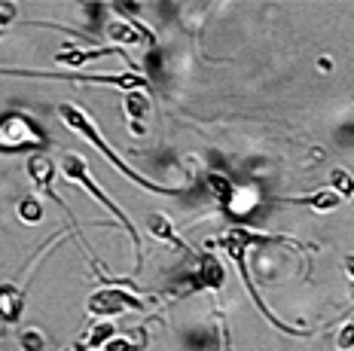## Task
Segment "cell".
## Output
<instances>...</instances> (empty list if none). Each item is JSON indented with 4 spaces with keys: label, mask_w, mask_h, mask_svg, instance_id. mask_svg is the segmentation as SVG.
I'll list each match as a JSON object with an SVG mask.
<instances>
[{
    "label": "cell",
    "mask_w": 354,
    "mask_h": 351,
    "mask_svg": "<svg viewBox=\"0 0 354 351\" xmlns=\"http://www.w3.org/2000/svg\"><path fill=\"white\" fill-rule=\"evenodd\" d=\"M21 348H25V351H40L43 348L40 330H25V333H21Z\"/></svg>",
    "instance_id": "obj_20"
},
{
    "label": "cell",
    "mask_w": 354,
    "mask_h": 351,
    "mask_svg": "<svg viewBox=\"0 0 354 351\" xmlns=\"http://www.w3.org/2000/svg\"><path fill=\"white\" fill-rule=\"evenodd\" d=\"M0 34H3V31H0Z\"/></svg>",
    "instance_id": "obj_24"
},
{
    "label": "cell",
    "mask_w": 354,
    "mask_h": 351,
    "mask_svg": "<svg viewBox=\"0 0 354 351\" xmlns=\"http://www.w3.org/2000/svg\"><path fill=\"white\" fill-rule=\"evenodd\" d=\"M263 236H257L254 229H241V226H235V229H230L226 236H220L217 238V245L223 247L226 254L235 260V266H239V275H241V281H245V287H248V294H250V299L257 303V309L263 312V318L269 321L272 327H278L281 333H287V336H308V330H299V327H290V324H284V321H278L275 314L269 312V305L263 303V296H260V290H257V284H254V278H250V269H248V251L257 245Z\"/></svg>",
    "instance_id": "obj_1"
},
{
    "label": "cell",
    "mask_w": 354,
    "mask_h": 351,
    "mask_svg": "<svg viewBox=\"0 0 354 351\" xmlns=\"http://www.w3.org/2000/svg\"><path fill=\"white\" fill-rule=\"evenodd\" d=\"M330 189H333L339 199L354 205V178L345 168H333V171H330Z\"/></svg>",
    "instance_id": "obj_14"
},
{
    "label": "cell",
    "mask_w": 354,
    "mask_h": 351,
    "mask_svg": "<svg viewBox=\"0 0 354 351\" xmlns=\"http://www.w3.org/2000/svg\"><path fill=\"white\" fill-rule=\"evenodd\" d=\"M150 232H153V236H156V238H162V241H171V245H174V247H180V251H189V247H187L180 238L174 236L171 223H168L165 217H153V220H150Z\"/></svg>",
    "instance_id": "obj_15"
},
{
    "label": "cell",
    "mask_w": 354,
    "mask_h": 351,
    "mask_svg": "<svg viewBox=\"0 0 354 351\" xmlns=\"http://www.w3.org/2000/svg\"><path fill=\"white\" fill-rule=\"evenodd\" d=\"M104 55H122V49L116 46H98V49H64V53L55 55L58 64H71V68H83L88 61H98Z\"/></svg>",
    "instance_id": "obj_10"
},
{
    "label": "cell",
    "mask_w": 354,
    "mask_h": 351,
    "mask_svg": "<svg viewBox=\"0 0 354 351\" xmlns=\"http://www.w3.org/2000/svg\"><path fill=\"white\" fill-rule=\"evenodd\" d=\"M58 116H62V122H64V126H68L71 131H77V135H83V137H86L88 144H92L95 150H101V156H104L107 162L113 165L120 174H125V178H129L131 184H138L141 189H147V193H162V196L174 193V189H168V187H162V184H153V180H147L144 174H138L131 165H125L122 159H120L113 150L107 147V141H104V137H101V131L95 129V122L86 116V111H80L77 104H62V107H58Z\"/></svg>",
    "instance_id": "obj_2"
},
{
    "label": "cell",
    "mask_w": 354,
    "mask_h": 351,
    "mask_svg": "<svg viewBox=\"0 0 354 351\" xmlns=\"http://www.w3.org/2000/svg\"><path fill=\"white\" fill-rule=\"evenodd\" d=\"M107 37L113 43H153L150 31L138 25L135 19H113L107 21Z\"/></svg>",
    "instance_id": "obj_7"
},
{
    "label": "cell",
    "mask_w": 354,
    "mask_h": 351,
    "mask_svg": "<svg viewBox=\"0 0 354 351\" xmlns=\"http://www.w3.org/2000/svg\"><path fill=\"white\" fill-rule=\"evenodd\" d=\"M19 217H21V223H40L43 220V205L37 199H25L19 205Z\"/></svg>",
    "instance_id": "obj_17"
},
{
    "label": "cell",
    "mask_w": 354,
    "mask_h": 351,
    "mask_svg": "<svg viewBox=\"0 0 354 351\" xmlns=\"http://www.w3.org/2000/svg\"><path fill=\"white\" fill-rule=\"evenodd\" d=\"M86 309L95 318H113V314H125V312H147V303L122 287H101L88 296Z\"/></svg>",
    "instance_id": "obj_6"
},
{
    "label": "cell",
    "mask_w": 354,
    "mask_h": 351,
    "mask_svg": "<svg viewBox=\"0 0 354 351\" xmlns=\"http://www.w3.org/2000/svg\"><path fill=\"white\" fill-rule=\"evenodd\" d=\"M345 272H348V278H354V254L345 257Z\"/></svg>",
    "instance_id": "obj_22"
},
{
    "label": "cell",
    "mask_w": 354,
    "mask_h": 351,
    "mask_svg": "<svg viewBox=\"0 0 354 351\" xmlns=\"http://www.w3.org/2000/svg\"><path fill=\"white\" fill-rule=\"evenodd\" d=\"M278 202H290V205H306V208H315V211H321V214H327V211H333L339 202V196L333 193V189H318V193H312V196H281Z\"/></svg>",
    "instance_id": "obj_11"
},
{
    "label": "cell",
    "mask_w": 354,
    "mask_h": 351,
    "mask_svg": "<svg viewBox=\"0 0 354 351\" xmlns=\"http://www.w3.org/2000/svg\"><path fill=\"white\" fill-rule=\"evenodd\" d=\"M25 309V290L16 284H0V321L6 324H16Z\"/></svg>",
    "instance_id": "obj_8"
},
{
    "label": "cell",
    "mask_w": 354,
    "mask_h": 351,
    "mask_svg": "<svg viewBox=\"0 0 354 351\" xmlns=\"http://www.w3.org/2000/svg\"><path fill=\"white\" fill-rule=\"evenodd\" d=\"M28 174H31L34 187L43 189L46 196H55L53 193V174H55V162L46 156V153H37V156L28 159ZM58 199V196H55Z\"/></svg>",
    "instance_id": "obj_9"
},
{
    "label": "cell",
    "mask_w": 354,
    "mask_h": 351,
    "mask_svg": "<svg viewBox=\"0 0 354 351\" xmlns=\"http://www.w3.org/2000/svg\"><path fill=\"white\" fill-rule=\"evenodd\" d=\"M113 336H116V327L113 324H107V321H104V324H98V327H95V330L92 333H88V339H86V348H101V345H107V342L110 339H113Z\"/></svg>",
    "instance_id": "obj_16"
},
{
    "label": "cell",
    "mask_w": 354,
    "mask_h": 351,
    "mask_svg": "<svg viewBox=\"0 0 354 351\" xmlns=\"http://www.w3.org/2000/svg\"><path fill=\"white\" fill-rule=\"evenodd\" d=\"M73 351H92V348H86L83 342H80V345H73Z\"/></svg>",
    "instance_id": "obj_23"
},
{
    "label": "cell",
    "mask_w": 354,
    "mask_h": 351,
    "mask_svg": "<svg viewBox=\"0 0 354 351\" xmlns=\"http://www.w3.org/2000/svg\"><path fill=\"white\" fill-rule=\"evenodd\" d=\"M336 348H339V351H351V348H354V318L342 327V330H339V336H336Z\"/></svg>",
    "instance_id": "obj_19"
},
{
    "label": "cell",
    "mask_w": 354,
    "mask_h": 351,
    "mask_svg": "<svg viewBox=\"0 0 354 351\" xmlns=\"http://www.w3.org/2000/svg\"><path fill=\"white\" fill-rule=\"evenodd\" d=\"M3 77H31V79H71V83H95V86H116V89L125 92H135L141 89L147 92V79L135 70L120 77H110V74H43V70H12V68H0Z\"/></svg>",
    "instance_id": "obj_4"
},
{
    "label": "cell",
    "mask_w": 354,
    "mask_h": 351,
    "mask_svg": "<svg viewBox=\"0 0 354 351\" xmlns=\"http://www.w3.org/2000/svg\"><path fill=\"white\" fill-rule=\"evenodd\" d=\"M208 184L214 187V193H217L220 202H226V205L232 202V187H230V180H226V178H217V174H211Z\"/></svg>",
    "instance_id": "obj_18"
},
{
    "label": "cell",
    "mask_w": 354,
    "mask_h": 351,
    "mask_svg": "<svg viewBox=\"0 0 354 351\" xmlns=\"http://www.w3.org/2000/svg\"><path fill=\"white\" fill-rule=\"evenodd\" d=\"M16 19V3H0V31Z\"/></svg>",
    "instance_id": "obj_21"
},
{
    "label": "cell",
    "mask_w": 354,
    "mask_h": 351,
    "mask_svg": "<svg viewBox=\"0 0 354 351\" xmlns=\"http://www.w3.org/2000/svg\"><path fill=\"white\" fill-rule=\"evenodd\" d=\"M198 287H211V290H220L223 287V266H220L214 257H202L198 263V278H196Z\"/></svg>",
    "instance_id": "obj_13"
},
{
    "label": "cell",
    "mask_w": 354,
    "mask_h": 351,
    "mask_svg": "<svg viewBox=\"0 0 354 351\" xmlns=\"http://www.w3.org/2000/svg\"><path fill=\"white\" fill-rule=\"evenodd\" d=\"M46 144L43 131L37 129L25 113H6L0 116V150L6 153H21V150H37Z\"/></svg>",
    "instance_id": "obj_5"
},
{
    "label": "cell",
    "mask_w": 354,
    "mask_h": 351,
    "mask_svg": "<svg viewBox=\"0 0 354 351\" xmlns=\"http://www.w3.org/2000/svg\"><path fill=\"white\" fill-rule=\"evenodd\" d=\"M125 113L131 116V131L144 135L141 120H147V113H150V98H147V92H141V89L125 92Z\"/></svg>",
    "instance_id": "obj_12"
},
{
    "label": "cell",
    "mask_w": 354,
    "mask_h": 351,
    "mask_svg": "<svg viewBox=\"0 0 354 351\" xmlns=\"http://www.w3.org/2000/svg\"><path fill=\"white\" fill-rule=\"evenodd\" d=\"M62 171H64V178H68L71 184H80V187H83L88 196H92L95 202H98V205H104V208L110 211V214H113V220H116V223H122V226H125V232H129V236H131V241H135L138 260H141V238H138V229H135V223H131L129 217H125V211L120 208V205H116L113 199H107V196L101 193V187L95 184V180H92V174H88V168H86V159H83V156H77V153H68V156L62 159Z\"/></svg>",
    "instance_id": "obj_3"
}]
</instances>
